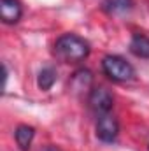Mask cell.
Instances as JSON below:
<instances>
[{
  "instance_id": "cell-8",
  "label": "cell",
  "mask_w": 149,
  "mask_h": 151,
  "mask_svg": "<svg viewBox=\"0 0 149 151\" xmlns=\"http://www.w3.org/2000/svg\"><path fill=\"white\" fill-rule=\"evenodd\" d=\"M130 51L139 58H149V37L142 34H135L130 42Z\"/></svg>"
},
{
  "instance_id": "cell-1",
  "label": "cell",
  "mask_w": 149,
  "mask_h": 151,
  "mask_svg": "<svg viewBox=\"0 0 149 151\" xmlns=\"http://www.w3.org/2000/svg\"><path fill=\"white\" fill-rule=\"evenodd\" d=\"M54 53L63 62H70V63L82 62L90 55V44H88V40H84V39L79 37V35L65 34V35H62V37L56 40Z\"/></svg>"
},
{
  "instance_id": "cell-7",
  "label": "cell",
  "mask_w": 149,
  "mask_h": 151,
  "mask_svg": "<svg viewBox=\"0 0 149 151\" xmlns=\"http://www.w3.org/2000/svg\"><path fill=\"white\" fill-rule=\"evenodd\" d=\"M93 83V76L88 69H79L77 72H74L72 79H70V86L74 91H82V90H90Z\"/></svg>"
},
{
  "instance_id": "cell-9",
  "label": "cell",
  "mask_w": 149,
  "mask_h": 151,
  "mask_svg": "<svg viewBox=\"0 0 149 151\" xmlns=\"http://www.w3.org/2000/svg\"><path fill=\"white\" fill-rule=\"evenodd\" d=\"M133 7V0H104V9L109 14H123Z\"/></svg>"
},
{
  "instance_id": "cell-10",
  "label": "cell",
  "mask_w": 149,
  "mask_h": 151,
  "mask_svg": "<svg viewBox=\"0 0 149 151\" xmlns=\"http://www.w3.org/2000/svg\"><path fill=\"white\" fill-rule=\"evenodd\" d=\"M54 81H56V70L53 67H46V69H42L39 72L37 84H39L40 90H44V91L51 90V86L54 84Z\"/></svg>"
},
{
  "instance_id": "cell-2",
  "label": "cell",
  "mask_w": 149,
  "mask_h": 151,
  "mask_svg": "<svg viewBox=\"0 0 149 151\" xmlns=\"http://www.w3.org/2000/svg\"><path fill=\"white\" fill-rule=\"evenodd\" d=\"M102 70L109 79L116 83H125V81H132L135 77V69L121 56L117 55H107L102 60Z\"/></svg>"
},
{
  "instance_id": "cell-3",
  "label": "cell",
  "mask_w": 149,
  "mask_h": 151,
  "mask_svg": "<svg viewBox=\"0 0 149 151\" xmlns=\"http://www.w3.org/2000/svg\"><path fill=\"white\" fill-rule=\"evenodd\" d=\"M119 135V121L111 113L98 114L97 121V137L104 142H114Z\"/></svg>"
},
{
  "instance_id": "cell-4",
  "label": "cell",
  "mask_w": 149,
  "mask_h": 151,
  "mask_svg": "<svg viewBox=\"0 0 149 151\" xmlns=\"http://www.w3.org/2000/svg\"><path fill=\"white\" fill-rule=\"evenodd\" d=\"M88 104L97 114H105V113H111L112 106H114V99H112V93L107 88L97 86V88L90 90Z\"/></svg>"
},
{
  "instance_id": "cell-5",
  "label": "cell",
  "mask_w": 149,
  "mask_h": 151,
  "mask_svg": "<svg viewBox=\"0 0 149 151\" xmlns=\"http://www.w3.org/2000/svg\"><path fill=\"white\" fill-rule=\"evenodd\" d=\"M0 11H2V21L7 25L18 23L23 14V7L19 0H0Z\"/></svg>"
},
{
  "instance_id": "cell-11",
  "label": "cell",
  "mask_w": 149,
  "mask_h": 151,
  "mask_svg": "<svg viewBox=\"0 0 149 151\" xmlns=\"http://www.w3.org/2000/svg\"><path fill=\"white\" fill-rule=\"evenodd\" d=\"M42 151H62L60 148H56V146H44Z\"/></svg>"
},
{
  "instance_id": "cell-6",
  "label": "cell",
  "mask_w": 149,
  "mask_h": 151,
  "mask_svg": "<svg viewBox=\"0 0 149 151\" xmlns=\"http://www.w3.org/2000/svg\"><path fill=\"white\" fill-rule=\"evenodd\" d=\"M14 137H16V142L19 146L21 151H28L32 146V141L35 137V128L30 127V125H19L14 132Z\"/></svg>"
}]
</instances>
